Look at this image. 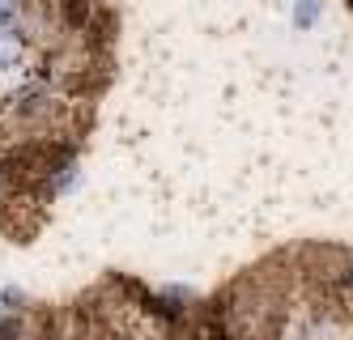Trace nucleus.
I'll return each mask as SVG.
<instances>
[{"label": "nucleus", "instance_id": "nucleus-1", "mask_svg": "<svg viewBox=\"0 0 353 340\" xmlns=\"http://www.w3.org/2000/svg\"><path fill=\"white\" fill-rule=\"evenodd\" d=\"M21 56H26V39H21L9 21H0V68H9L17 64Z\"/></svg>", "mask_w": 353, "mask_h": 340}, {"label": "nucleus", "instance_id": "nucleus-2", "mask_svg": "<svg viewBox=\"0 0 353 340\" xmlns=\"http://www.w3.org/2000/svg\"><path fill=\"white\" fill-rule=\"evenodd\" d=\"M319 17V0H298L294 5V26H315Z\"/></svg>", "mask_w": 353, "mask_h": 340}, {"label": "nucleus", "instance_id": "nucleus-3", "mask_svg": "<svg viewBox=\"0 0 353 340\" xmlns=\"http://www.w3.org/2000/svg\"><path fill=\"white\" fill-rule=\"evenodd\" d=\"M17 5H21V0H0V17H9V13H13Z\"/></svg>", "mask_w": 353, "mask_h": 340}]
</instances>
